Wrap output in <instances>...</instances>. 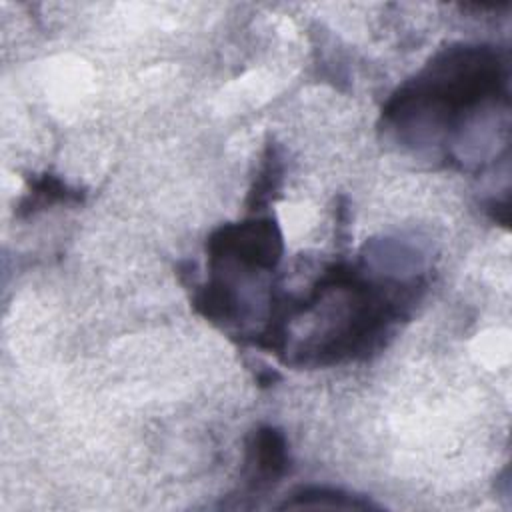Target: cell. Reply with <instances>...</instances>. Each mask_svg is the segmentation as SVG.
<instances>
[{"label":"cell","instance_id":"obj_6","mask_svg":"<svg viewBox=\"0 0 512 512\" xmlns=\"http://www.w3.org/2000/svg\"><path fill=\"white\" fill-rule=\"evenodd\" d=\"M280 178V166H278V158L274 154V150L268 148V156H266V162L260 170V176L256 178V186L252 188L250 192V202L254 206L262 204L268 200V196L278 188L276 180Z\"/></svg>","mask_w":512,"mask_h":512},{"label":"cell","instance_id":"obj_4","mask_svg":"<svg viewBox=\"0 0 512 512\" xmlns=\"http://www.w3.org/2000/svg\"><path fill=\"white\" fill-rule=\"evenodd\" d=\"M282 508H344V510H370L376 508L362 496L348 494L330 486H304L296 490Z\"/></svg>","mask_w":512,"mask_h":512},{"label":"cell","instance_id":"obj_3","mask_svg":"<svg viewBox=\"0 0 512 512\" xmlns=\"http://www.w3.org/2000/svg\"><path fill=\"white\" fill-rule=\"evenodd\" d=\"M246 480L250 488L276 484L290 466L284 434L274 426H258L246 442Z\"/></svg>","mask_w":512,"mask_h":512},{"label":"cell","instance_id":"obj_5","mask_svg":"<svg viewBox=\"0 0 512 512\" xmlns=\"http://www.w3.org/2000/svg\"><path fill=\"white\" fill-rule=\"evenodd\" d=\"M78 200H82V194L78 190L68 188L60 178L52 174H44V176L32 178L30 192L22 200L20 210L34 212L58 202H78Z\"/></svg>","mask_w":512,"mask_h":512},{"label":"cell","instance_id":"obj_1","mask_svg":"<svg viewBox=\"0 0 512 512\" xmlns=\"http://www.w3.org/2000/svg\"><path fill=\"white\" fill-rule=\"evenodd\" d=\"M508 70L498 50L458 44L438 52L426 68L398 88L382 116L400 134L450 130L466 122L478 106L506 98Z\"/></svg>","mask_w":512,"mask_h":512},{"label":"cell","instance_id":"obj_2","mask_svg":"<svg viewBox=\"0 0 512 512\" xmlns=\"http://www.w3.org/2000/svg\"><path fill=\"white\" fill-rule=\"evenodd\" d=\"M282 250V234L272 218L222 224L206 240L210 268L246 274L274 270Z\"/></svg>","mask_w":512,"mask_h":512}]
</instances>
